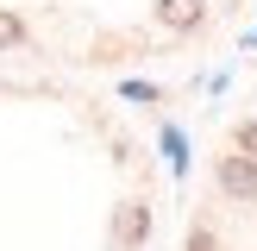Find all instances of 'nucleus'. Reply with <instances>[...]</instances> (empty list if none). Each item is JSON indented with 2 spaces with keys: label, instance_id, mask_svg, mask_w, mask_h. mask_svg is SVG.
<instances>
[{
  "label": "nucleus",
  "instance_id": "f03ea898",
  "mask_svg": "<svg viewBox=\"0 0 257 251\" xmlns=\"http://www.w3.org/2000/svg\"><path fill=\"white\" fill-rule=\"evenodd\" d=\"M232 151H245V157H257V119H245V126L232 132Z\"/></svg>",
  "mask_w": 257,
  "mask_h": 251
},
{
  "label": "nucleus",
  "instance_id": "f257e3e1",
  "mask_svg": "<svg viewBox=\"0 0 257 251\" xmlns=\"http://www.w3.org/2000/svg\"><path fill=\"white\" fill-rule=\"evenodd\" d=\"M13 44H25V19L19 13H0V50H13Z\"/></svg>",
  "mask_w": 257,
  "mask_h": 251
}]
</instances>
